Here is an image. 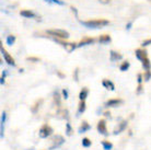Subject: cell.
I'll list each match as a JSON object with an SVG mask.
<instances>
[{
  "label": "cell",
  "instance_id": "obj_22",
  "mask_svg": "<svg viewBox=\"0 0 151 150\" xmlns=\"http://www.w3.org/2000/svg\"><path fill=\"white\" fill-rule=\"evenodd\" d=\"M91 145H92V141H91L89 138H83L82 139V146L84 147V148H89V147H91Z\"/></svg>",
  "mask_w": 151,
  "mask_h": 150
},
{
  "label": "cell",
  "instance_id": "obj_1",
  "mask_svg": "<svg viewBox=\"0 0 151 150\" xmlns=\"http://www.w3.org/2000/svg\"><path fill=\"white\" fill-rule=\"evenodd\" d=\"M81 25L86 26L87 29H101L109 24L107 20H90V21H80Z\"/></svg>",
  "mask_w": 151,
  "mask_h": 150
},
{
  "label": "cell",
  "instance_id": "obj_26",
  "mask_svg": "<svg viewBox=\"0 0 151 150\" xmlns=\"http://www.w3.org/2000/svg\"><path fill=\"white\" fill-rule=\"evenodd\" d=\"M7 75H8V71H7V70H4V72H2V76H1V80H0L1 86H4V79H6Z\"/></svg>",
  "mask_w": 151,
  "mask_h": 150
},
{
  "label": "cell",
  "instance_id": "obj_32",
  "mask_svg": "<svg viewBox=\"0 0 151 150\" xmlns=\"http://www.w3.org/2000/svg\"><path fill=\"white\" fill-rule=\"evenodd\" d=\"M137 79H138V84H141V82H142V75H141V74H138Z\"/></svg>",
  "mask_w": 151,
  "mask_h": 150
},
{
  "label": "cell",
  "instance_id": "obj_6",
  "mask_svg": "<svg viewBox=\"0 0 151 150\" xmlns=\"http://www.w3.org/2000/svg\"><path fill=\"white\" fill-rule=\"evenodd\" d=\"M64 143H65V139H64L63 136H60V135L56 136V137L53 139V145L50 146L49 149L54 150V149H56V148H59V147H60Z\"/></svg>",
  "mask_w": 151,
  "mask_h": 150
},
{
  "label": "cell",
  "instance_id": "obj_13",
  "mask_svg": "<svg viewBox=\"0 0 151 150\" xmlns=\"http://www.w3.org/2000/svg\"><path fill=\"white\" fill-rule=\"evenodd\" d=\"M126 127H127V122H122L121 124H119V126H118V128H116L115 131H114V135H118V134H121L122 131H124L125 129H126Z\"/></svg>",
  "mask_w": 151,
  "mask_h": 150
},
{
  "label": "cell",
  "instance_id": "obj_33",
  "mask_svg": "<svg viewBox=\"0 0 151 150\" xmlns=\"http://www.w3.org/2000/svg\"><path fill=\"white\" fill-rule=\"evenodd\" d=\"M132 22L127 23V25H126V30H127V31L130 30V29H132Z\"/></svg>",
  "mask_w": 151,
  "mask_h": 150
},
{
  "label": "cell",
  "instance_id": "obj_23",
  "mask_svg": "<svg viewBox=\"0 0 151 150\" xmlns=\"http://www.w3.org/2000/svg\"><path fill=\"white\" fill-rule=\"evenodd\" d=\"M14 42H15V36L14 35H9L7 38V44L8 45H13L14 44Z\"/></svg>",
  "mask_w": 151,
  "mask_h": 150
},
{
  "label": "cell",
  "instance_id": "obj_19",
  "mask_svg": "<svg viewBox=\"0 0 151 150\" xmlns=\"http://www.w3.org/2000/svg\"><path fill=\"white\" fill-rule=\"evenodd\" d=\"M102 147L104 150H112L113 149V144L107 141V140H104V141H102Z\"/></svg>",
  "mask_w": 151,
  "mask_h": 150
},
{
  "label": "cell",
  "instance_id": "obj_18",
  "mask_svg": "<svg viewBox=\"0 0 151 150\" xmlns=\"http://www.w3.org/2000/svg\"><path fill=\"white\" fill-rule=\"evenodd\" d=\"M99 42L101 44H109L111 42V36L110 35H102L101 38H99Z\"/></svg>",
  "mask_w": 151,
  "mask_h": 150
},
{
  "label": "cell",
  "instance_id": "obj_34",
  "mask_svg": "<svg viewBox=\"0 0 151 150\" xmlns=\"http://www.w3.org/2000/svg\"><path fill=\"white\" fill-rule=\"evenodd\" d=\"M101 4H110V1L111 0H99Z\"/></svg>",
  "mask_w": 151,
  "mask_h": 150
},
{
  "label": "cell",
  "instance_id": "obj_15",
  "mask_svg": "<svg viewBox=\"0 0 151 150\" xmlns=\"http://www.w3.org/2000/svg\"><path fill=\"white\" fill-rule=\"evenodd\" d=\"M91 129V125H89L84 120V122H82V125L80 126V128H79V133L80 134H82V133H86V131H90Z\"/></svg>",
  "mask_w": 151,
  "mask_h": 150
},
{
  "label": "cell",
  "instance_id": "obj_8",
  "mask_svg": "<svg viewBox=\"0 0 151 150\" xmlns=\"http://www.w3.org/2000/svg\"><path fill=\"white\" fill-rule=\"evenodd\" d=\"M123 100L121 99H113V100H110L105 103L106 107H115V106H118V105L123 104Z\"/></svg>",
  "mask_w": 151,
  "mask_h": 150
},
{
  "label": "cell",
  "instance_id": "obj_29",
  "mask_svg": "<svg viewBox=\"0 0 151 150\" xmlns=\"http://www.w3.org/2000/svg\"><path fill=\"white\" fill-rule=\"evenodd\" d=\"M54 95H55V101H56L57 105L60 104V100H59V93H58V91H56L55 93H54Z\"/></svg>",
  "mask_w": 151,
  "mask_h": 150
},
{
  "label": "cell",
  "instance_id": "obj_3",
  "mask_svg": "<svg viewBox=\"0 0 151 150\" xmlns=\"http://www.w3.org/2000/svg\"><path fill=\"white\" fill-rule=\"evenodd\" d=\"M54 41L56 42V43H58L59 45H61L63 47H65V49L67 50L68 53H71L73 52L78 46L76 45L75 43H66V42L64 41H61L60 38H54Z\"/></svg>",
  "mask_w": 151,
  "mask_h": 150
},
{
  "label": "cell",
  "instance_id": "obj_9",
  "mask_svg": "<svg viewBox=\"0 0 151 150\" xmlns=\"http://www.w3.org/2000/svg\"><path fill=\"white\" fill-rule=\"evenodd\" d=\"M135 55H136V58L140 61H142L145 58H147V52L145 49H137L135 52Z\"/></svg>",
  "mask_w": 151,
  "mask_h": 150
},
{
  "label": "cell",
  "instance_id": "obj_30",
  "mask_svg": "<svg viewBox=\"0 0 151 150\" xmlns=\"http://www.w3.org/2000/svg\"><path fill=\"white\" fill-rule=\"evenodd\" d=\"M144 79L146 81H149L151 79V71H146V74H145V76H144Z\"/></svg>",
  "mask_w": 151,
  "mask_h": 150
},
{
  "label": "cell",
  "instance_id": "obj_2",
  "mask_svg": "<svg viewBox=\"0 0 151 150\" xmlns=\"http://www.w3.org/2000/svg\"><path fill=\"white\" fill-rule=\"evenodd\" d=\"M47 34L52 35L54 38H60V40H67L69 38V33L67 31L60 30V29H54V30H47Z\"/></svg>",
  "mask_w": 151,
  "mask_h": 150
},
{
  "label": "cell",
  "instance_id": "obj_21",
  "mask_svg": "<svg viewBox=\"0 0 151 150\" xmlns=\"http://www.w3.org/2000/svg\"><path fill=\"white\" fill-rule=\"evenodd\" d=\"M86 107H87V106H86V102H84V101L80 102L79 109H78V114H77V115H78V116H79V115H81V114L86 111Z\"/></svg>",
  "mask_w": 151,
  "mask_h": 150
},
{
  "label": "cell",
  "instance_id": "obj_28",
  "mask_svg": "<svg viewBox=\"0 0 151 150\" xmlns=\"http://www.w3.org/2000/svg\"><path fill=\"white\" fill-rule=\"evenodd\" d=\"M6 120H7V113L6 112H2L1 113V120H0V123H6Z\"/></svg>",
  "mask_w": 151,
  "mask_h": 150
},
{
  "label": "cell",
  "instance_id": "obj_4",
  "mask_svg": "<svg viewBox=\"0 0 151 150\" xmlns=\"http://www.w3.org/2000/svg\"><path fill=\"white\" fill-rule=\"evenodd\" d=\"M53 133H54L53 128L50 127L49 125L45 124V125H43L42 128L40 129V131H38V136H40L41 138H47V137H49Z\"/></svg>",
  "mask_w": 151,
  "mask_h": 150
},
{
  "label": "cell",
  "instance_id": "obj_5",
  "mask_svg": "<svg viewBox=\"0 0 151 150\" xmlns=\"http://www.w3.org/2000/svg\"><path fill=\"white\" fill-rule=\"evenodd\" d=\"M0 50H1V54H2V56H4V61L7 63L9 66H12V67H15V61H14V59L12 58L9 54L7 53V50L2 47V45H1V47H0Z\"/></svg>",
  "mask_w": 151,
  "mask_h": 150
},
{
  "label": "cell",
  "instance_id": "obj_7",
  "mask_svg": "<svg viewBox=\"0 0 151 150\" xmlns=\"http://www.w3.org/2000/svg\"><path fill=\"white\" fill-rule=\"evenodd\" d=\"M98 131L103 136H107L109 133H107V128H106V122L104 120H100L98 123Z\"/></svg>",
  "mask_w": 151,
  "mask_h": 150
},
{
  "label": "cell",
  "instance_id": "obj_27",
  "mask_svg": "<svg viewBox=\"0 0 151 150\" xmlns=\"http://www.w3.org/2000/svg\"><path fill=\"white\" fill-rule=\"evenodd\" d=\"M149 45H151V38L141 43V46H142V47H147V46H149Z\"/></svg>",
  "mask_w": 151,
  "mask_h": 150
},
{
  "label": "cell",
  "instance_id": "obj_20",
  "mask_svg": "<svg viewBox=\"0 0 151 150\" xmlns=\"http://www.w3.org/2000/svg\"><path fill=\"white\" fill-rule=\"evenodd\" d=\"M129 67H130V64H129V61H123V64L119 66V70L121 71H127L129 69Z\"/></svg>",
  "mask_w": 151,
  "mask_h": 150
},
{
  "label": "cell",
  "instance_id": "obj_12",
  "mask_svg": "<svg viewBox=\"0 0 151 150\" xmlns=\"http://www.w3.org/2000/svg\"><path fill=\"white\" fill-rule=\"evenodd\" d=\"M102 84L104 88H106V89H109V90L111 91H114L115 90V84H114L111 80H109V79H105V80H103L102 81Z\"/></svg>",
  "mask_w": 151,
  "mask_h": 150
},
{
  "label": "cell",
  "instance_id": "obj_24",
  "mask_svg": "<svg viewBox=\"0 0 151 150\" xmlns=\"http://www.w3.org/2000/svg\"><path fill=\"white\" fill-rule=\"evenodd\" d=\"M66 135L71 136L72 135V128L69 123H66Z\"/></svg>",
  "mask_w": 151,
  "mask_h": 150
},
{
  "label": "cell",
  "instance_id": "obj_17",
  "mask_svg": "<svg viewBox=\"0 0 151 150\" xmlns=\"http://www.w3.org/2000/svg\"><path fill=\"white\" fill-rule=\"evenodd\" d=\"M142 68H144L146 71H150V69H151V63H150V60H149V58H145L142 61Z\"/></svg>",
  "mask_w": 151,
  "mask_h": 150
},
{
  "label": "cell",
  "instance_id": "obj_14",
  "mask_svg": "<svg viewBox=\"0 0 151 150\" xmlns=\"http://www.w3.org/2000/svg\"><path fill=\"white\" fill-rule=\"evenodd\" d=\"M94 43V38H84L82 41L80 42L79 44H77L78 47H83V46L90 45V44H93Z\"/></svg>",
  "mask_w": 151,
  "mask_h": 150
},
{
  "label": "cell",
  "instance_id": "obj_35",
  "mask_svg": "<svg viewBox=\"0 0 151 150\" xmlns=\"http://www.w3.org/2000/svg\"><path fill=\"white\" fill-rule=\"evenodd\" d=\"M104 114H105V116H109V117H110V112H105Z\"/></svg>",
  "mask_w": 151,
  "mask_h": 150
},
{
  "label": "cell",
  "instance_id": "obj_16",
  "mask_svg": "<svg viewBox=\"0 0 151 150\" xmlns=\"http://www.w3.org/2000/svg\"><path fill=\"white\" fill-rule=\"evenodd\" d=\"M88 94H89V90H88L87 88H82V90L80 91V93H79L80 101H86V99H87Z\"/></svg>",
  "mask_w": 151,
  "mask_h": 150
},
{
  "label": "cell",
  "instance_id": "obj_11",
  "mask_svg": "<svg viewBox=\"0 0 151 150\" xmlns=\"http://www.w3.org/2000/svg\"><path fill=\"white\" fill-rule=\"evenodd\" d=\"M20 14L22 15L23 18H27V19H33V18H36V14H35L33 11L31 10H22L20 12Z\"/></svg>",
  "mask_w": 151,
  "mask_h": 150
},
{
  "label": "cell",
  "instance_id": "obj_31",
  "mask_svg": "<svg viewBox=\"0 0 151 150\" xmlns=\"http://www.w3.org/2000/svg\"><path fill=\"white\" fill-rule=\"evenodd\" d=\"M61 93H63V98H65V100L68 99V90L67 89H64V90L61 91Z\"/></svg>",
  "mask_w": 151,
  "mask_h": 150
},
{
  "label": "cell",
  "instance_id": "obj_25",
  "mask_svg": "<svg viewBox=\"0 0 151 150\" xmlns=\"http://www.w3.org/2000/svg\"><path fill=\"white\" fill-rule=\"evenodd\" d=\"M46 2H48V4H59V6H64L65 2L64 1H61V0H45Z\"/></svg>",
  "mask_w": 151,
  "mask_h": 150
},
{
  "label": "cell",
  "instance_id": "obj_10",
  "mask_svg": "<svg viewBox=\"0 0 151 150\" xmlns=\"http://www.w3.org/2000/svg\"><path fill=\"white\" fill-rule=\"evenodd\" d=\"M122 58H123V56H122L119 53L115 52V50H111V52H110V60H111V61L115 63V61L121 60Z\"/></svg>",
  "mask_w": 151,
  "mask_h": 150
}]
</instances>
